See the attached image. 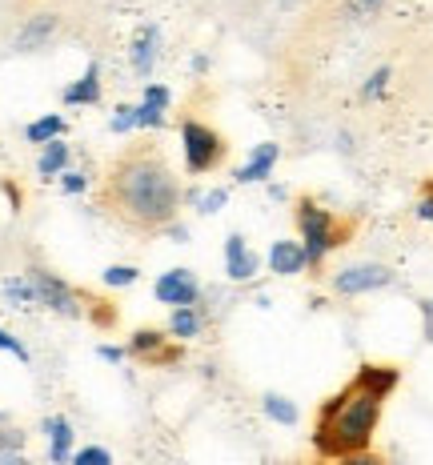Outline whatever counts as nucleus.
Returning <instances> with one entry per match:
<instances>
[{
    "label": "nucleus",
    "mask_w": 433,
    "mask_h": 465,
    "mask_svg": "<svg viewBox=\"0 0 433 465\" xmlns=\"http://www.w3.org/2000/svg\"><path fill=\"white\" fill-rule=\"evenodd\" d=\"M398 381L401 373L393 365H361L358 377L321 405L313 445L325 458H353V453H361L381 421V401L398 390Z\"/></svg>",
    "instance_id": "1"
},
{
    "label": "nucleus",
    "mask_w": 433,
    "mask_h": 465,
    "mask_svg": "<svg viewBox=\"0 0 433 465\" xmlns=\"http://www.w3.org/2000/svg\"><path fill=\"white\" fill-rule=\"evenodd\" d=\"M117 193L124 201V209L137 221H149V225H161L177 213V181L169 177L165 164L141 157L129 161L117 173Z\"/></svg>",
    "instance_id": "2"
},
{
    "label": "nucleus",
    "mask_w": 433,
    "mask_h": 465,
    "mask_svg": "<svg viewBox=\"0 0 433 465\" xmlns=\"http://www.w3.org/2000/svg\"><path fill=\"white\" fill-rule=\"evenodd\" d=\"M297 221H301V245H305V257H310V265H321L325 253L337 245V225L333 217L325 213L321 205H313V201H301L297 205Z\"/></svg>",
    "instance_id": "3"
},
{
    "label": "nucleus",
    "mask_w": 433,
    "mask_h": 465,
    "mask_svg": "<svg viewBox=\"0 0 433 465\" xmlns=\"http://www.w3.org/2000/svg\"><path fill=\"white\" fill-rule=\"evenodd\" d=\"M181 141H185V164H189V173H209L221 161V153H225V144H221L217 133L205 129V124H197V121L181 124Z\"/></svg>",
    "instance_id": "4"
},
{
    "label": "nucleus",
    "mask_w": 433,
    "mask_h": 465,
    "mask_svg": "<svg viewBox=\"0 0 433 465\" xmlns=\"http://www.w3.org/2000/svg\"><path fill=\"white\" fill-rule=\"evenodd\" d=\"M393 281V273L385 265H373V261H365V265H349L341 269V273L333 277V289L345 297H358V293H373V289H385Z\"/></svg>",
    "instance_id": "5"
},
{
    "label": "nucleus",
    "mask_w": 433,
    "mask_h": 465,
    "mask_svg": "<svg viewBox=\"0 0 433 465\" xmlns=\"http://www.w3.org/2000/svg\"><path fill=\"white\" fill-rule=\"evenodd\" d=\"M153 293H157V302H165L172 309H185V305H197L201 285H197V277H192L189 269H169V273L157 281Z\"/></svg>",
    "instance_id": "6"
},
{
    "label": "nucleus",
    "mask_w": 433,
    "mask_h": 465,
    "mask_svg": "<svg viewBox=\"0 0 433 465\" xmlns=\"http://www.w3.org/2000/svg\"><path fill=\"white\" fill-rule=\"evenodd\" d=\"M28 281H33V289H36V302L48 305V309H61V313H76V302H73V293L61 285L53 273H41V269H33L28 273Z\"/></svg>",
    "instance_id": "7"
},
{
    "label": "nucleus",
    "mask_w": 433,
    "mask_h": 465,
    "mask_svg": "<svg viewBox=\"0 0 433 465\" xmlns=\"http://www.w3.org/2000/svg\"><path fill=\"white\" fill-rule=\"evenodd\" d=\"M277 157H281V149H277L273 141H265V144H257L253 153H249V161L237 169V181L241 185H257V181H265L269 173H273V164Z\"/></svg>",
    "instance_id": "8"
},
{
    "label": "nucleus",
    "mask_w": 433,
    "mask_h": 465,
    "mask_svg": "<svg viewBox=\"0 0 433 465\" xmlns=\"http://www.w3.org/2000/svg\"><path fill=\"white\" fill-rule=\"evenodd\" d=\"M225 273L233 281H249L257 273V257H253V249L245 245L241 232H233V237L225 241Z\"/></svg>",
    "instance_id": "9"
},
{
    "label": "nucleus",
    "mask_w": 433,
    "mask_h": 465,
    "mask_svg": "<svg viewBox=\"0 0 433 465\" xmlns=\"http://www.w3.org/2000/svg\"><path fill=\"white\" fill-rule=\"evenodd\" d=\"M305 265H310V257H305L301 241H277V245L269 249V269H273V273L293 277V273H301Z\"/></svg>",
    "instance_id": "10"
},
{
    "label": "nucleus",
    "mask_w": 433,
    "mask_h": 465,
    "mask_svg": "<svg viewBox=\"0 0 433 465\" xmlns=\"http://www.w3.org/2000/svg\"><path fill=\"white\" fill-rule=\"evenodd\" d=\"M44 433H48V458H53L56 465H64L69 461V445H73V425L64 418H48Z\"/></svg>",
    "instance_id": "11"
},
{
    "label": "nucleus",
    "mask_w": 433,
    "mask_h": 465,
    "mask_svg": "<svg viewBox=\"0 0 433 465\" xmlns=\"http://www.w3.org/2000/svg\"><path fill=\"white\" fill-rule=\"evenodd\" d=\"M165 104H169V89L149 84V89H144V104L137 109V129H149V124L165 121Z\"/></svg>",
    "instance_id": "12"
},
{
    "label": "nucleus",
    "mask_w": 433,
    "mask_h": 465,
    "mask_svg": "<svg viewBox=\"0 0 433 465\" xmlns=\"http://www.w3.org/2000/svg\"><path fill=\"white\" fill-rule=\"evenodd\" d=\"M157 45H161V33H157L153 25H144L141 36H137V48H133V69H137V73H149L153 61H157Z\"/></svg>",
    "instance_id": "13"
},
{
    "label": "nucleus",
    "mask_w": 433,
    "mask_h": 465,
    "mask_svg": "<svg viewBox=\"0 0 433 465\" xmlns=\"http://www.w3.org/2000/svg\"><path fill=\"white\" fill-rule=\"evenodd\" d=\"M96 96H101V69H96V64H89V73H84L76 84H69V89H64V101H69V104H93Z\"/></svg>",
    "instance_id": "14"
},
{
    "label": "nucleus",
    "mask_w": 433,
    "mask_h": 465,
    "mask_svg": "<svg viewBox=\"0 0 433 465\" xmlns=\"http://www.w3.org/2000/svg\"><path fill=\"white\" fill-rule=\"evenodd\" d=\"M61 133H64V121L53 113V116H41V121H33V124H28V129H25V137L33 141V144H53L56 137H61Z\"/></svg>",
    "instance_id": "15"
},
{
    "label": "nucleus",
    "mask_w": 433,
    "mask_h": 465,
    "mask_svg": "<svg viewBox=\"0 0 433 465\" xmlns=\"http://www.w3.org/2000/svg\"><path fill=\"white\" fill-rule=\"evenodd\" d=\"M64 164H69V149H64L61 141H53V144H44V153H41V161H36V169H41V177H56Z\"/></svg>",
    "instance_id": "16"
},
{
    "label": "nucleus",
    "mask_w": 433,
    "mask_h": 465,
    "mask_svg": "<svg viewBox=\"0 0 433 465\" xmlns=\"http://www.w3.org/2000/svg\"><path fill=\"white\" fill-rule=\"evenodd\" d=\"M265 413L273 418L277 425H297V405L281 393H265Z\"/></svg>",
    "instance_id": "17"
},
{
    "label": "nucleus",
    "mask_w": 433,
    "mask_h": 465,
    "mask_svg": "<svg viewBox=\"0 0 433 465\" xmlns=\"http://www.w3.org/2000/svg\"><path fill=\"white\" fill-rule=\"evenodd\" d=\"M169 329H172V337H197V333H201V317H197V309H192V305L172 309Z\"/></svg>",
    "instance_id": "18"
},
{
    "label": "nucleus",
    "mask_w": 433,
    "mask_h": 465,
    "mask_svg": "<svg viewBox=\"0 0 433 465\" xmlns=\"http://www.w3.org/2000/svg\"><path fill=\"white\" fill-rule=\"evenodd\" d=\"M53 28H56V16H36V21H33V25H28L25 33H21V41H16V48H25V53H28V48H36V45H41L44 36L53 33Z\"/></svg>",
    "instance_id": "19"
},
{
    "label": "nucleus",
    "mask_w": 433,
    "mask_h": 465,
    "mask_svg": "<svg viewBox=\"0 0 433 465\" xmlns=\"http://www.w3.org/2000/svg\"><path fill=\"white\" fill-rule=\"evenodd\" d=\"M5 293L13 297V302H21V305H33V302H36V289H33V281H25V277L5 281Z\"/></svg>",
    "instance_id": "20"
},
{
    "label": "nucleus",
    "mask_w": 433,
    "mask_h": 465,
    "mask_svg": "<svg viewBox=\"0 0 433 465\" xmlns=\"http://www.w3.org/2000/svg\"><path fill=\"white\" fill-rule=\"evenodd\" d=\"M73 465H113V458H109V450H101V445H89V450L76 453Z\"/></svg>",
    "instance_id": "21"
},
{
    "label": "nucleus",
    "mask_w": 433,
    "mask_h": 465,
    "mask_svg": "<svg viewBox=\"0 0 433 465\" xmlns=\"http://www.w3.org/2000/svg\"><path fill=\"white\" fill-rule=\"evenodd\" d=\"M381 5H385V0H349V5H345V13H349L353 21H365V16H373Z\"/></svg>",
    "instance_id": "22"
},
{
    "label": "nucleus",
    "mask_w": 433,
    "mask_h": 465,
    "mask_svg": "<svg viewBox=\"0 0 433 465\" xmlns=\"http://www.w3.org/2000/svg\"><path fill=\"white\" fill-rule=\"evenodd\" d=\"M133 281H137V269H129V265L104 269V285H133Z\"/></svg>",
    "instance_id": "23"
},
{
    "label": "nucleus",
    "mask_w": 433,
    "mask_h": 465,
    "mask_svg": "<svg viewBox=\"0 0 433 465\" xmlns=\"http://www.w3.org/2000/svg\"><path fill=\"white\" fill-rule=\"evenodd\" d=\"M109 129H113V133H129V129H137V109H117V116L109 121Z\"/></svg>",
    "instance_id": "24"
},
{
    "label": "nucleus",
    "mask_w": 433,
    "mask_h": 465,
    "mask_svg": "<svg viewBox=\"0 0 433 465\" xmlns=\"http://www.w3.org/2000/svg\"><path fill=\"white\" fill-rule=\"evenodd\" d=\"M385 84H389V69H378V73L369 76V81H365V89H361V93L373 101V96H381V93H385Z\"/></svg>",
    "instance_id": "25"
},
{
    "label": "nucleus",
    "mask_w": 433,
    "mask_h": 465,
    "mask_svg": "<svg viewBox=\"0 0 433 465\" xmlns=\"http://www.w3.org/2000/svg\"><path fill=\"white\" fill-rule=\"evenodd\" d=\"M225 201H229V193H225V189H213V193H205L197 205H201V213H217L221 205H225Z\"/></svg>",
    "instance_id": "26"
},
{
    "label": "nucleus",
    "mask_w": 433,
    "mask_h": 465,
    "mask_svg": "<svg viewBox=\"0 0 433 465\" xmlns=\"http://www.w3.org/2000/svg\"><path fill=\"white\" fill-rule=\"evenodd\" d=\"M0 349H5V353H13V357H21V361H28V349L16 341L13 333H5V329H0Z\"/></svg>",
    "instance_id": "27"
},
{
    "label": "nucleus",
    "mask_w": 433,
    "mask_h": 465,
    "mask_svg": "<svg viewBox=\"0 0 433 465\" xmlns=\"http://www.w3.org/2000/svg\"><path fill=\"white\" fill-rule=\"evenodd\" d=\"M418 217H421V221H429V225H433V189L418 201Z\"/></svg>",
    "instance_id": "28"
},
{
    "label": "nucleus",
    "mask_w": 433,
    "mask_h": 465,
    "mask_svg": "<svg viewBox=\"0 0 433 465\" xmlns=\"http://www.w3.org/2000/svg\"><path fill=\"white\" fill-rule=\"evenodd\" d=\"M64 189H69V193H81V189H84V177H81V173H64Z\"/></svg>",
    "instance_id": "29"
},
{
    "label": "nucleus",
    "mask_w": 433,
    "mask_h": 465,
    "mask_svg": "<svg viewBox=\"0 0 433 465\" xmlns=\"http://www.w3.org/2000/svg\"><path fill=\"white\" fill-rule=\"evenodd\" d=\"M341 465H381V461L369 458V453H353V458H341Z\"/></svg>",
    "instance_id": "30"
},
{
    "label": "nucleus",
    "mask_w": 433,
    "mask_h": 465,
    "mask_svg": "<svg viewBox=\"0 0 433 465\" xmlns=\"http://www.w3.org/2000/svg\"><path fill=\"white\" fill-rule=\"evenodd\" d=\"M0 465H28L16 450H0Z\"/></svg>",
    "instance_id": "31"
},
{
    "label": "nucleus",
    "mask_w": 433,
    "mask_h": 465,
    "mask_svg": "<svg viewBox=\"0 0 433 465\" xmlns=\"http://www.w3.org/2000/svg\"><path fill=\"white\" fill-rule=\"evenodd\" d=\"M101 357H104V361H121L124 349H117V345H104V349H101Z\"/></svg>",
    "instance_id": "32"
},
{
    "label": "nucleus",
    "mask_w": 433,
    "mask_h": 465,
    "mask_svg": "<svg viewBox=\"0 0 433 465\" xmlns=\"http://www.w3.org/2000/svg\"><path fill=\"white\" fill-rule=\"evenodd\" d=\"M421 313H426V337L433 341V302H426V305H421Z\"/></svg>",
    "instance_id": "33"
}]
</instances>
